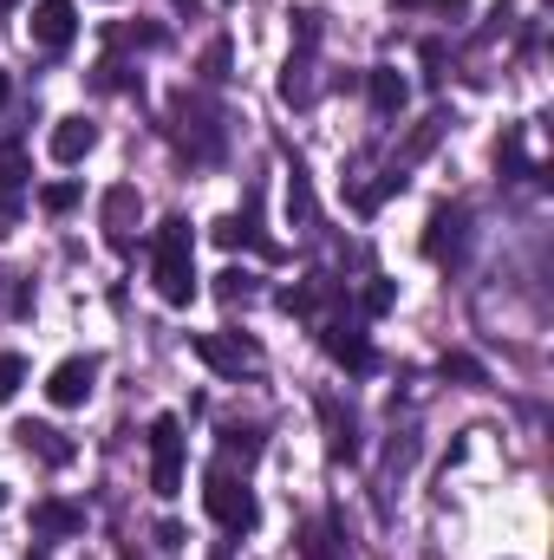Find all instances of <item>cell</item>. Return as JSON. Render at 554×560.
Returning <instances> with one entry per match:
<instances>
[{"label": "cell", "mask_w": 554, "mask_h": 560, "mask_svg": "<svg viewBox=\"0 0 554 560\" xmlns=\"http://www.w3.org/2000/svg\"><path fill=\"white\" fill-rule=\"evenodd\" d=\"M183 541H189V535H183V528H176V522H157V548H163V555H176V548H183Z\"/></svg>", "instance_id": "cell-31"}, {"label": "cell", "mask_w": 554, "mask_h": 560, "mask_svg": "<svg viewBox=\"0 0 554 560\" xmlns=\"http://www.w3.org/2000/svg\"><path fill=\"white\" fill-rule=\"evenodd\" d=\"M26 39L46 46V52H66V46L79 39V7H72V0H39V7L26 13Z\"/></svg>", "instance_id": "cell-7"}, {"label": "cell", "mask_w": 554, "mask_h": 560, "mask_svg": "<svg viewBox=\"0 0 554 560\" xmlns=\"http://www.w3.org/2000/svg\"><path fill=\"white\" fill-rule=\"evenodd\" d=\"M150 489L170 502L183 495V418H150Z\"/></svg>", "instance_id": "cell-4"}, {"label": "cell", "mask_w": 554, "mask_h": 560, "mask_svg": "<svg viewBox=\"0 0 554 560\" xmlns=\"http://www.w3.org/2000/svg\"><path fill=\"white\" fill-rule=\"evenodd\" d=\"M300 560H353V548L339 541V515H326L300 535Z\"/></svg>", "instance_id": "cell-18"}, {"label": "cell", "mask_w": 554, "mask_h": 560, "mask_svg": "<svg viewBox=\"0 0 554 560\" xmlns=\"http://www.w3.org/2000/svg\"><path fill=\"white\" fill-rule=\"evenodd\" d=\"M20 385H26V359H20V352H0V405H7Z\"/></svg>", "instance_id": "cell-26"}, {"label": "cell", "mask_w": 554, "mask_h": 560, "mask_svg": "<svg viewBox=\"0 0 554 560\" xmlns=\"http://www.w3.org/2000/svg\"><path fill=\"white\" fill-rule=\"evenodd\" d=\"M203 509L216 515V528H229V535H249L255 522H262V502H255V489L235 476V463H209V476H203Z\"/></svg>", "instance_id": "cell-2"}, {"label": "cell", "mask_w": 554, "mask_h": 560, "mask_svg": "<svg viewBox=\"0 0 554 560\" xmlns=\"http://www.w3.org/2000/svg\"><path fill=\"white\" fill-rule=\"evenodd\" d=\"M92 385H99V359H59L53 378H46V398H53L59 411H79V405L92 398Z\"/></svg>", "instance_id": "cell-9"}, {"label": "cell", "mask_w": 554, "mask_h": 560, "mask_svg": "<svg viewBox=\"0 0 554 560\" xmlns=\"http://www.w3.org/2000/svg\"><path fill=\"white\" fill-rule=\"evenodd\" d=\"M0 502H7V489H0Z\"/></svg>", "instance_id": "cell-35"}, {"label": "cell", "mask_w": 554, "mask_h": 560, "mask_svg": "<svg viewBox=\"0 0 554 560\" xmlns=\"http://www.w3.org/2000/svg\"><path fill=\"white\" fill-rule=\"evenodd\" d=\"M262 456V423H222V463H255Z\"/></svg>", "instance_id": "cell-20"}, {"label": "cell", "mask_w": 554, "mask_h": 560, "mask_svg": "<svg viewBox=\"0 0 554 560\" xmlns=\"http://www.w3.org/2000/svg\"><path fill=\"white\" fill-rule=\"evenodd\" d=\"M392 300H399V287H392V280H372V287L359 293V306H366V313H392Z\"/></svg>", "instance_id": "cell-29"}, {"label": "cell", "mask_w": 554, "mask_h": 560, "mask_svg": "<svg viewBox=\"0 0 554 560\" xmlns=\"http://www.w3.org/2000/svg\"><path fill=\"white\" fill-rule=\"evenodd\" d=\"M13 436H20V450H26V456H39L46 469H66V463L79 456V450H72V436H66V430H53V423H33V418H26Z\"/></svg>", "instance_id": "cell-11"}, {"label": "cell", "mask_w": 554, "mask_h": 560, "mask_svg": "<svg viewBox=\"0 0 554 560\" xmlns=\"http://www.w3.org/2000/svg\"><path fill=\"white\" fill-rule=\"evenodd\" d=\"M92 85H99V92H131V85H138V72H131V66H118V59H105V66L92 72Z\"/></svg>", "instance_id": "cell-25"}, {"label": "cell", "mask_w": 554, "mask_h": 560, "mask_svg": "<svg viewBox=\"0 0 554 560\" xmlns=\"http://www.w3.org/2000/svg\"><path fill=\"white\" fill-rule=\"evenodd\" d=\"M450 125H457V118H450V112H430V118H424V125H417L412 138L399 143V163H392V170H412V163H424V156H430V150H437V143H443V131H450Z\"/></svg>", "instance_id": "cell-17"}, {"label": "cell", "mask_w": 554, "mask_h": 560, "mask_svg": "<svg viewBox=\"0 0 554 560\" xmlns=\"http://www.w3.org/2000/svg\"><path fill=\"white\" fill-rule=\"evenodd\" d=\"M99 143V125L92 118H59L53 125V163H85Z\"/></svg>", "instance_id": "cell-15"}, {"label": "cell", "mask_w": 554, "mask_h": 560, "mask_svg": "<svg viewBox=\"0 0 554 560\" xmlns=\"http://www.w3.org/2000/svg\"><path fill=\"white\" fill-rule=\"evenodd\" d=\"M229 66H235V46H229V39H209V46H203V79H209V85H222V79H229Z\"/></svg>", "instance_id": "cell-21"}, {"label": "cell", "mask_w": 554, "mask_h": 560, "mask_svg": "<svg viewBox=\"0 0 554 560\" xmlns=\"http://www.w3.org/2000/svg\"><path fill=\"white\" fill-rule=\"evenodd\" d=\"M216 560H229V548H216Z\"/></svg>", "instance_id": "cell-33"}, {"label": "cell", "mask_w": 554, "mask_h": 560, "mask_svg": "<svg viewBox=\"0 0 554 560\" xmlns=\"http://www.w3.org/2000/svg\"><path fill=\"white\" fill-rule=\"evenodd\" d=\"M412 463H417V436H412V430H399V436H392V450H385V469L399 476V469H412Z\"/></svg>", "instance_id": "cell-27"}, {"label": "cell", "mask_w": 554, "mask_h": 560, "mask_svg": "<svg viewBox=\"0 0 554 560\" xmlns=\"http://www.w3.org/2000/svg\"><path fill=\"white\" fill-rule=\"evenodd\" d=\"M216 293H222L229 306H249V300H255V275H249V268H229V275H216Z\"/></svg>", "instance_id": "cell-22"}, {"label": "cell", "mask_w": 554, "mask_h": 560, "mask_svg": "<svg viewBox=\"0 0 554 560\" xmlns=\"http://www.w3.org/2000/svg\"><path fill=\"white\" fill-rule=\"evenodd\" d=\"M150 280L163 293V306H189L196 300V235L183 215H163L157 222V242H150Z\"/></svg>", "instance_id": "cell-1"}, {"label": "cell", "mask_w": 554, "mask_h": 560, "mask_svg": "<svg viewBox=\"0 0 554 560\" xmlns=\"http://www.w3.org/2000/svg\"><path fill=\"white\" fill-rule=\"evenodd\" d=\"M138 215H143V196L131 189V183H112V189H105V202H99V222H105V242H112L118 255H131V248H138V235H131V229H138Z\"/></svg>", "instance_id": "cell-6"}, {"label": "cell", "mask_w": 554, "mask_h": 560, "mask_svg": "<svg viewBox=\"0 0 554 560\" xmlns=\"http://www.w3.org/2000/svg\"><path fill=\"white\" fill-rule=\"evenodd\" d=\"M20 176H26V150L20 143H0V196H13Z\"/></svg>", "instance_id": "cell-24"}, {"label": "cell", "mask_w": 554, "mask_h": 560, "mask_svg": "<svg viewBox=\"0 0 554 560\" xmlns=\"http://www.w3.org/2000/svg\"><path fill=\"white\" fill-rule=\"evenodd\" d=\"M293 46H300V52H313V46H320V13H313V7H300V13H293Z\"/></svg>", "instance_id": "cell-28"}, {"label": "cell", "mask_w": 554, "mask_h": 560, "mask_svg": "<svg viewBox=\"0 0 554 560\" xmlns=\"http://www.w3.org/2000/svg\"><path fill=\"white\" fill-rule=\"evenodd\" d=\"M170 138L183 143L196 163L222 156V125H216V112H209L196 92H176V98H170Z\"/></svg>", "instance_id": "cell-3"}, {"label": "cell", "mask_w": 554, "mask_h": 560, "mask_svg": "<svg viewBox=\"0 0 554 560\" xmlns=\"http://www.w3.org/2000/svg\"><path fill=\"white\" fill-rule=\"evenodd\" d=\"M313 92H320V79H313V52H300V46H293V59L280 66V98H287L293 112H307V105H313Z\"/></svg>", "instance_id": "cell-16"}, {"label": "cell", "mask_w": 554, "mask_h": 560, "mask_svg": "<svg viewBox=\"0 0 554 560\" xmlns=\"http://www.w3.org/2000/svg\"><path fill=\"white\" fill-rule=\"evenodd\" d=\"M463 242H470V209L463 202H443L424 229V255L443 268V261H463Z\"/></svg>", "instance_id": "cell-8"}, {"label": "cell", "mask_w": 554, "mask_h": 560, "mask_svg": "<svg viewBox=\"0 0 554 560\" xmlns=\"http://www.w3.org/2000/svg\"><path fill=\"white\" fill-rule=\"evenodd\" d=\"M287 222H293V229H313V222H320V202H313V183H307L300 163L287 170Z\"/></svg>", "instance_id": "cell-19"}, {"label": "cell", "mask_w": 554, "mask_h": 560, "mask_svg": "<svg viewBox=\"0 0 554 560\" xmlns=\"http://www.w3.org/2000/svg\"><path fill=\"white\" fill-rule=\"evenodd\" d=\"M320 423H326V456L359 463V423H353V411H339V398H320Z\"/></svg>", "instance_id": "cell-12"}, {"label": "cell", "mask_w": 554, "mask_h": 560, "mask_svg": "<svg viewBox=\"0 0 554 560\" xmlns=\"http://www.w3.org/2000/svg\"><path fill=\"white\" fill-rule=\"evenodd\" d=\"M189 346H196V359H203L209 372H222V378H242V372L262 365V346L242 339V332H196Z\"/></svg>", "instance_id": "cell-5"}, {"label": "cell", "mask_w": 554, "mask_h": 560, "mask_svg": "<svg viewBox=\"0 0 554 560\" xmlns=\"http://www.w3.org/2000/svg\"><path fill=\"white\" fill-rule=\"evenodd\" d=\"M7 92H13V79H7V72H0V105H7Z\"/></svg>", "instance_id": "cell-32"}, {"label": "cell", "mask_w": 554, "mask_h": 560, "mask_svg": "<svg viewBox=\"0 0 554 560\" xmlns=\"http://www.w3.org/2000/svg\"><path fill=\"white\" fill-rule=\"evenodd\" d=\"M33 535H39V541H66V535H85V509H72V502L46 495V502H33Z\"/></svg>", "instance_id": "cell-13"}, {"label": "cell", "mask_w": 554, "mask_h": 560, "mask_svg": "<svg viewBox=\"0 0 554 560\" xmlns=\"http://www.w3.org/2000/svg\"><path fill=\"white\" fill-rule=\"evenodd\" d=\"M320 346H326V352H333L346 372H372V365H379V359H372V339H366L353 319H333V326H320Z\"/></svg>", "instance_id": "cell-10"}, {"label": "cell", "mask_w": 554, "mask_h": 560, "mask_svg": "<svg viewBox=\"0 0 554 560\" xmlns=\"http://www.w3.org/2000/svg\"><path fill=\"white\" fill-rule=\"evenodd\" d=\"M26 560H46V555H26Z\"/></svg>", "instance_id": "cell-34"}, {"label": "cell", "mask_w": 554, "mask_h": 560, "mask_svg": "<svg viewBox=\"0 0 554 560\" xmlns=\"http://www.w3.org/2000/svg\"><path fill=\"white\" fill-rule=\"evenodd\" d=\"M443 378H463V385H483V365H476L470 352H450V359H443Z\"/></svg>", "instance_id": "cell-30"}, {"label": "cell", "mask_w": 554, "mask_h": 560, "mask_svg": "<svg viewBox=\"0 0 554 560\" xmlns=\"http://www.w3.org/2000/svg\"><path fill=\"white\" fill-rule=\"evenodd\" d=\"M366 98H372L379 118H399V112L412 105V85H405L392 66H372V72H366Z\"/></svg>", "instance_id": "cell-14"}, {"label": "cell", "mask_w": 554, "mask_h": 560, "mask_svg": "<svg viewBox=\"0 0 554 560\" xmlns=\"http://www.w3.org/2000/svg\"><path fill=\"white\" fill-rule=\"evenodd\" d=\"M39 209H46V215H72V209H79V183H46V189H39Z\"/></svg>", "instance_id": "cell-23"}]
</instances>
